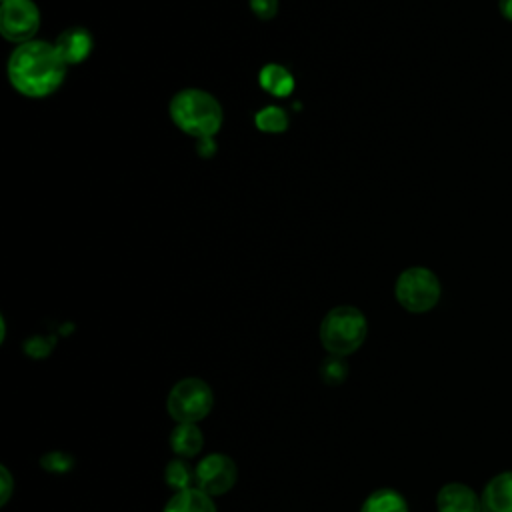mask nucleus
Masks as SVG:
<instances>
[{"label": "nucleus", "mask_w": 512, "mask_h": 512, "mask_svg": "<svg viewBox=\"0 0 512 512\" xmlns=\"http://www.w3.org/2000/svg\"><path fill=\"white\" fill-rule=\"evenodd\" d=\"M66 76V62L54 44L28 40L18 44L8 60L10 84L24 96L42 98L56 92Z\"/></svg>", "instance_id": "1"}, {"label": "nucleus", "mask_w": 512, "mask_h": 512, "mask_svg": "<svg viewBox=\"0 0 512 512\" xmlns=\"http://www.w3.org/2000/svg\"><path fill=\"white\" fill-rule=\"evenodd\" d=\"M170 118L186 134L212 138L222 126V108L218 100L198 88H184L170 100Z\"/></svg>", "instance_id": "2"}, {"label": "nucleus", "mask_w": 512, "mask_h": 512, "mask_svg": "<svg viewBox=\"0 0 512 512\" xmlns=\"http://www.w3.org/2000/svg\"><path fill=\"white\" fill-rule=\"evenodd\" d=\"M320 344L330 356L354 354L368 336V320L356 306H336L320 322Z\"/></svg>", "instance_id": "3"}, {"label": "nucleus", "mask_w": 512, "mask_h": 512, "mask_svg": "<svg viewBox=\"0 0 512 512\" xmlns=\"http://www.w3.org/2000/svg\"><path fill=\"white\" fill-rule=\"evenodd\" d=\"M214 408L212 386L198 378L186 376L172 384L166 396V410L174 422L200 424Z\"/></svg>", "instance_id": "4"}, {"label": "nucleus", "mask_w": 512, "mask_h": 512, "mask_svg": "<svg viewBox=\"0 0 512 512\" xmlns=\"http://www.w3.org/2000/svg\"><path fill=\"white\" fill-rule=\"evenodd\" d=\"M442 294V286L438 276L424 268V266H412L406 268L394 284V296L396 302L412 312V314H424L432 310Z\"/></svg>", "instance_id": "5"}, {"label": "nucleus", "mask_w": 512, "mask_h": 512, "mask_svg": "<svg viewBox=\"0 0 512 512\" xmlns=\"http://www.w3.org/2000/svg\"><path fill=\"white\" fill-rule=\"evenodd\" d=\"M236 480L238 466L224 452H210L202 456L198 464H194V486L212 498L230 492Z\"/></svg>", "instance_id": "6"}, {"label": "nucleus", "mask_w": 512, "mask_h": 512, "mask_svg": "<svg viewBox=\"0 0 512 512\" xmlns=\"http://www.w3.org/2000/svg\"><path fill=\"white\" fill-rule=\"evenodd\" d=\"M40 12L32 0H4L0 8V32L6 40L24 44L34 38Z\"/></svg>", "instance_id": "7"}, {"label": "nucleus", "mask_w": 512, "mask_h": 512, "mask_svg": "<svg viewBox=\"0 0 512 512\" xmlns=\"http://www.w3.org/2000/svg\"><path fill=\"white\" fill-rule=\"evenodd\" d=\"M436 512H482L480 496L462 482H448L436 494Z\"/></svg>", "instance_id": "8"}, {"label": "nucleus", "mask_w": 512, "mask_h": 512, "mask_svg": "<svg viewBox=\"0 0 512 512\" xmlns=\"http://www.w3.org/2000/svg\"><path fill=\"white\" fill-rule=\"evenodd\" d=\"M54 46L60 58L66 62V66L78 64L86 60L88 54L92 52V34L82 26H72L58 34Z\"/></svg>", "instance_id": "9"}, {"label": "nucleus", "mask_w": 512, "mask_h": 512, "mask_svg": "<svg viewBox=\"0 0 512 512\" xmlns=\"http://www.w3.org/2000/svg\"><path fill=\"white\" fill-rule=\"evenodd\" d=\"M482 512H512V470L488 480L480 494Z\"/></svg>", "instance_id": "10"}, {"label": "nucleus", "mask_w": 512, "mask_h": 512, "mask_svg": "<svg viewBox=\"0 0 512 512\" xmlns=\"http://www.w3.org/2000/svg\"><path fill=\"white\" fill-rule=\"evenodd\" d=\"M168 444H170V450L174 452V456L190 460V458L198 456L200 450L204 448V434L198 424L176 422L174 428L170 430Z\"/></svg>", "instance_id": "11"}, {"label": "nucleus", "mask_w": 512, "mask_h": 512, "mask_svg": "<svg viewBox=\"0 0 512 512\" xmlns=\"http://www.w3.org/2000/svg\"><path fill=\"white\" fill-rule=\"evenodd\" d=\"M162 512H216V504L210 494L192 486L180 492H172Z\"/></svg>", "instance_id": "12"}, {"label": "nucleus", "mask_w": 512, "mask_h": 512, "mask_svg": "<svg viewBox=\"0 0 512 512\" xmlns=\"http://www.w3.org/2000/svg\"><path fill=\"white\" fill-rule=\"evenodd\" d=\"M358 512H410V508L402 492L386 486L372 490L360 504Z\"/></svg>", "instance_id": "13"}, {"label": "nucleus", "mask_w": 512, "mask_h": 512, "mask_svg": "<svg viewBox=\"0 0 512 512\" xmlns=\"http://www.w3.org/2000/svg\"><path fill=\"white\" fill-rule=\"evenodd\" d=\"M260 86L274 96H288L294 88V78L280 64H266L260 70Z\"/></svg>", "instance_id": "14"}, {"label": "nucleus", "mask_w": 512, "mask_h": 512, "mask_svg": "<svg viewBox=\"0 0 512 512\" xmlns=\"http://www.w3.org/2000/svg\"><path fill=\"white\" fill-rule=\"evenodd\" d=\"M164 482L172 492H180L194 486V466L186 458L174 456L164 466Z\"/></svg>", "instance_id": "15"}, {"label": "nucleus", "mask_w": 512, "mask_h": 512, "mask_svg": "<svg viewBox=\"0 0 512 512\" xmlns=\"http://www.w3.org/2000/svg\"><path fill=\"white\" fill-rule=\"evenodd\" d=\"M256 126L262 132H282L288 126L286 112L278 106H266L256 114Z\"/></svg>", "instance_id": "16"}, {"label": "nucleus", "mask_w": 512, "mask_h": 512, "mask_svg": "<svg viewBox=\"0 0 512 512\" xmlns=\"http://www.w3.org/2000/svg\"><path fill=\"white\" fill-rule=\"evenodd\" d=\"M348 376V364L342 356H330L320 364V378L328 384V386H338L346 380Z\"/></svg>", "instance_id": "17"}, {"label": "nucleus", "mask_w": 512, "mask_h": 512, "mask_svg": "<svg viewBox=\"0 0 512 512\" xmlns=\"http://www.w3.org/2000/svg\"><path fill=\"white\" fill-rule=\"evenodd\" d=\"M40 466L52 474H66L74 468V458L62 450H50L40 456Z\"/></svg>", "instance_id": "18"}, {"label": "nucleus", "mask_w": 512, "mask_h": 512, "mask_svg": "<svg viewBox=\"0 0 512 512\" xmlns=\"http://www.w3.org/2000/svg\"><path fill=\"white\" fill-rule=\"evenodd\" d=\"M50 348H52V344H48V340L42 338V336H32L30 340L24 342V352H26L28 356H32V358H44V356H48V354H50Z\"/></svg>", "instance_id": "19"}, {"label": "nucleus", "mask_w": 512, "mask_h": 512, "mask_svg": "<svg viewBox=\"0 0 512 512\" xmlns=\"http://www.w3.org/2000/svg\"><path fill=\"white\" fill-rule=\"evenodd\" d=\"M14 492V476L6 464H0V506H6Z\"/></svg>", "instance_id": "20"}, {"label": "nucleus", "mask_w": 512, "mask_h": 512, "mask_svg": "<svg viewBox=\"0 0 512 512\" xmlns=\"http://www.w3.org/2000/svg\"><path fill=\"white\" fill-rule=\"evenodd\" d=\"M248 2H250V10L262 20H270L278 12V0H248Z\"/></svg>", "instance_id": "21"}, {"label": "nucleus", "mask_w": 512, "mask_h": 512, "mask_svg": "<svg viewBox=\"0 0 512 512\" xmlns=\"http://www.w3.org/2000/svg\"><path fill=\"white\" fill-rule=\"evenodd\" d=\"M498 10L508 22H512V0H498Z\"/></svg>", "instance_id": "22"}, {"label": "nucleus", "mask_w": 512, "mask_h": 512, "mask_svg": "<svg viewBox=\"0 0 512 512\" xmlns=\"http://www.w3.org/2000/svg\"><path fill=\"white\" fill-rule=\"evenodd\" d=\"M200 142H202V144H200V148H198V150H200V154H204V156H206V154H212V150H214L212 138H202Z\"/></svg>", "instance_id": "23"}, {"label": "nucleus", "mask_w": 512, "mask_h": 512, "mask_svg": "<svg viewBox=\"0 0 512 512\" xmlns=\"http://www.w3.org/2000/svg\"><path fill=\"white\" fill-rule=\"evenodd\" d=\"M2 2H4V0H2Z\"/></svg>", "instance_id": "24"}]
</instances>
